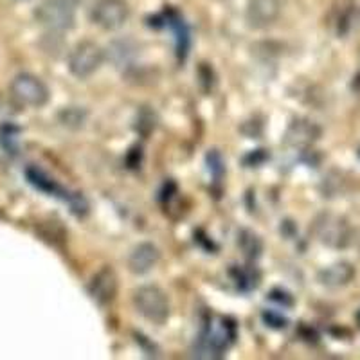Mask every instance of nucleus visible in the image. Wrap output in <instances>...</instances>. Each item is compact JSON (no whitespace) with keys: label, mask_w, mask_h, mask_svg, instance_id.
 <instances>
[{"label":"nucleus","mask_w":360,"mask_h":360,"mask_svg":"<svg viewBox=\"0 0 360 360\" xmlns=\"http://www.w3.org/2000/svg\"><path fill=\"white\" fill-rule=\"evenodd\" d=\"M105 62V51L99 44L92 40H83L74 45V49L69 53V70L78 79L90 78L92 74L99 70Z\"/></svg>","instance_id":"nucleus-1"},{"label":"nucleus","mask_w":360,"mask_h":360,"mask_svg":"<svg viewBox=\"0 0 360 360\" xmlns=\"http://www.w3.org/2000/svg\"><path fill=\"white\" fill-rule=\"evenodd\" d=\"M134 304L144 319L153 324H164L169 317V301L155 285H144L134 294Z\"/></svg>","instance_id":"nucleus-2"},{"label":"nucleus","mask_w":360,"mask_h":360,"mask_svg":"<svg viewBox=\"0 0 360 360\" xmlns=\"http://www.w3.org/2000/svg\"><path fill=\"white\" fill-rule=\"evenodd\" d=\"M314 234L323 245L332 247V249H344L349 243L352 229L344 218L332 213H323L315 218Z\"/></svg>","instance_id":"nucleus-3"},{"label":"nucleus","mask_w":360,"mask_h":360,"mask_svg":"<svg viewBox=\"0 0 360 360\" xmlns=\"http://www.w3.org/2000/svg\"><path fill=\"white\" fill-rule=\"evenodd\" d=\"M34 17L51 33H63L74 27V8L63 4L62 0H44L34 11Z\"/></svg>","instance_id":"nucleus-4"},{"label":"nucleus","mask_w":360,"mask_h":360,"mask_svg":"<svg viewBox=\"0 0 360 360\" xmlns=\"http://www.w3.org/2000/svg\"><path fill=\"white\" fill-rule=\"evenodd\" d=\"M11 94L25 107L40 108L49 101V89L33 74H18L11 83Z\"/></svg>","instance_id":"nucleus-5"},{"label":"nucleus","mask_w":360,"mask_h":360,"mask_svg":"<svg viewBox=\"0 0 360 360\" xmlns=\"http://www.w3.org/2000/svg\"><path fill=\"white\" fill-rule=\"evenodd\" d=\"M90 18L101 29L115 31L130 18V6L127 0H98L90 9Z\"/></svg>","instance_id":"nucleus-6"},{"label":"nucleus","mask_w":360,"mask_h":360,"mask_svg":"<svg viewBox=\"0 0 360 360\" xmlns=\"http://www.w3.org/2000/svg\"><path fill=\"white\" fill-rule=\"evenodd\" d=\"M283 9V0H249L245 20L250 27L265 29L274 24Z\"/></svg>","instance_id":"nucleus-7"},{"label":"nucleus","mask_w":360,"mask_h":360,"mask_svg":"<svg viewBox=\"0 0 360 360\" xmlns=\"http://www.w3.org/2000/svg\"><path fill=\"white\" fill-rule=\"evenodd\" d=\"M117 294V276L110 266H103L99 272H96L94 278L89 283V295L96 303L105 307L112 303Z\"/></svg>","instance_id":"nucleus-8"},{"label":"nucleus","mask_w":360,"mask_h":360,"mask_svg":"<svg viewBox=\"0 0 360 360\" xmlns=\"http://www.w3.org/2000/svg\"><path fill=\"white\" fill-rule=\"evenodd\" d=\"M159 258L160 252L153 243H139L131 249L130 256H128V269H130L131 274L143 276L159 263Z\"/></svg>","instance_id":"nucleus-9"},{"label":"nucleus","mask_w":360,"mask_h":360,"mask_svg":"<svg viewBox=\"0 0 360 360\" xmlns=\"http://www.w3.org/2000/svg\"><path fill=\"white\" fill-rule=\"evenodd\" d=\"M321 128L317 127L311 121H307V119H297L294 123L288 127L287 131V143L292 144V146H310L311 143L319 139Z\"/></svg>","instance_id":"nucleus-10"},{"label":"nucleus","mask_w":360,"mask_h":360,"mask_svg":"<svg viewBox=\"0 0 360 360\" xmlns=\"http://www.w3.org/2000/svg\"><path fill=\"white\" fill-rule=\"evenodd\" d=\"M353 278H355V269L346 262L330 265L319 272V281L328 288L344 287V285H348Z\"/></svg>","instance_id":"nucleus-11"},{"label":"nucleus","mask_w":360,"mask_h":360,"mask_svg":"<svg viewBox=\"0 0 360 360\" xmlns=\"http://www.w3.org/2000/svg\"><path fill=\"white\" fill-rule=\"evenodd\" d=\"M240 245H242L243 252H245V256H249V258H256L259 254V250H262L259 238L254 233H250V231H243L242 238H240Z\"/></svg>","instance_id":"nucleus-12"},{"label":"nucleus","mask_w":360,"mask_h":360,"mask_svg":"<svg viewBox=\"0 0 360 360\" xmlns=\"http://www.w3.org/2000/svg\"><path fill=\"white\" fill-rule=\"evenodd\" d=\"M62 121L67 127H72V123H76V127H82L83 121H85V115H82V110L78 108H67L62 112Z\"/></svg>","instance_id":"nucleus-13"},{"label":"nucleus","mask_w":360,"mask_h":360,"mask_svg":"<svg viewBox=\"0 0 360 360\" xmlns=\"http://www.w3.org/2000/svg\"><path fill=\"white\" fill-rule=\"evenodd\" d=\"M62 2H63V4L70 6V8H76V6L83 4V2H85V0H62Z\"/></svg>","instance_id":"nucleus-14"},{"label":"nucleus","mask_w":360,"mask_h":360,"mask_svg":"<svg viewBox=\"0 0 360 360\" xmlns=\"http://www.w3.org/2000/svg\"><path fill=\"white\" fill-rule=\"evenodd\" d=\"M285 294H287V292H279V295H285ZM274 299H278L279 303H285V297H274ZM292 303H294V301H292V297H290V295H288V297H287V304H292Z\"/></svg>","instance_id":"nucleus-15"},{"label":"nucleus","mask_w":360,"mask_h":360,"mask_svg":"<svg viewBox=\"0 0 360 360\" xmlns=\"http://www.w3.org/2000/svg\"><path fill=\"white\" fill-rule=\"evenodd\" d=\"M359 319H360V314H359Z\"/></svg>","instance_id":"nucleus-16"}]
</instances>
